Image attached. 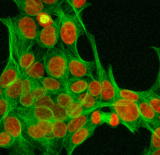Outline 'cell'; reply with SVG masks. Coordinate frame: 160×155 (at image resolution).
<instances>
[{"mask_svg":"<svg viewBox=\"0 0 160 155\" xmlns=\"http://www.w3.org/2000/svg\"><path fill=\"white\" fill-rule=\"evenodd\" d=\"M0 20L7 28L9 42L14 54L32 49L39 31L38 23L34 17L20 13L15 17H2Z\"/></svg>","mask_w":160,"mask_h":155,"instance_id":"cell-1","label":"cell"},{"mask_svg":"<svg viewBox=\"0 0 160 155\" xmlns=\"http://www.w3.org/2000/svg\"><path fill=\"white\" fill-rule=\"evenodd\" d=\"M53 13L56 17L59 24L60 42L66 49L77 56H80L78 48V39L84 32V23L77 14L64 10L60 5L54 9Z\"/></svg>","mask_w":160,"mask_h":155,"instance_id":"cell-2","label":"cell"},{"mask_svg":"<svg viewBox=\"0 0 160 155\" xmlns=\"http://www.w3.org/2000/svg\"><path fill=\"white\" fill-rule=\"evenodd\" d=\"M118 114L121 125L126 127L131 133L134 134L142 127L138 103L124 99L117 98L111 102L109 106Z\"/></svg>","mask_w":160,"mask_h":155,"instance_id":"cell-3","label":"cell"},{"mask_svg":"<svg viewBox=\"0 0 160 155\" xmlns=\"http://www.w3.org/2000/svg\"><path fill=\"white\" fill-rule=\"evenodd\" d=\"M44 59L47 75L54 77L67 83L70 78V74L67 51L64 45L60 42V45L57 47L48 50L44 56Z\"/></svg>","mask_w":160,"mask_h":155,"instance_id":"cell-4","label":"cell"},{"mask_svg":"<svg viewBox=\"0 0 160 155\" xmlns=\"http://www.w3.org/2000/svg\"><path fill=\"white\" fill-rule=\"evenodd\" d=\"M0 127L10 133L16 140V150L20 154H34V143L28 139L23 129V122L15 111L11 112L0 124Z\"/></svg>","mask_w":160,"mask_h":155,"instance_id":"cell-5","label":"cell"},{"mask_svg":"<svg viewBox=\"0 0 160 155\" xmlns=\"http://www.w3.org/2000/svg\"><path fill=\"white\" fill-rule=\"evenodd\" d=\"M84 32L87 35L88 39L89 41L91 47H92V53L94 56V61L95 64V70L97 73V78L99 80L102 86V93L100 96V100L104 102H113L117 100V96H116L115 90H114L113 85L111 81L110 78L109 76L108 72L105 70L104 67L102 66L100 59L99 55L98 52V47H97L96 40L92 33L88 31L87 28H84Z\"/></svg>","mask_w":160,"mask_h":155,"instance_id":"cell-6","label":"cell"},{"mask_svg":"<svg viewBox=\"0 0 160 155\" xmlns=\"http://www.w3.org/2000/svg\"><path fill=\"white\" fill-rule=\"evenodd\" d=\"M23 122V129L28 139L33 143L38 144L45 150V154H53L52 147L47 139L45 132L41 128L37 121L25 112L20 106L15 110Z\"/></svg>","mask_w":160,"mask_h":155,"instance_id":"cell-7","label":"cell"},{"mask_svg":"<svg viewBox=\"0 0 160 155\" xmlns=\"http://www.w3.org/2000/svg\"><path fill=\"white\" fill-rule=\"evenodd\" d=\"M67 57L70 77L91 78L93 76L94 69L95 68V61L85 60L81 56H77L69 51H67Z\"/></svg>","mask_w":160,"mask_h":155,"instance_id":"cell-8","label":"cell"},{"mask_svg":"<svg viewBox=\"0 0 160 155\" xmlns=\"http://www.w3.org/2000/svg\"><path fill=\"white\" fill-rule=\"evenodd\" d=\"M59 41V24L57 20H56L48 26L39 29L36 39V44L41 48L49 50L57 47Z\"/></svg>","mask_w":160,"mask_h":155,"instance_id":"cell-9","label":"cell"},{"mask_svg":"<svg viewBox=\"0 0 160 155\" xmlns=\"http://www.w3.org/2000/svg\"><path fill=\"white\" fill-rule=\"evenodd\" d=\"M97 127L88 123L85 126L68 135L64 144V149L67 155H72L78 147L90 139L95 133Z\"/></svg>","mask_w":160,"mask_h":155,"instance_id":"cell-10","label":"cell"},{"mask_svg":"<svg viewBox=\"0 0 160 155\" xmlns=\"http://www.w3.org/2000/svg\"><path fill=\"white\" fill-rule=\"evenodd\" d=\"M21 75L22 71L13 53L12 46L9 42V57L0 76V87L6 88L15 81Z\"/></svg>","mask_w":160,"mask_h":155,"instance_id":"cell-11","label":"cell"},{"mask_svg":"<svg viewBox=\"0 0 160 155\" xmlns=\"http://www.w3.org/2000/svg\"><path fill=\"white\" fill-rule=\"evenodd\" d=\"M138 103L142 119V127L146 128L151 132L160 121V115L145 100H142Z\"/></svg>","mask_w":160,"mask_h":155,"instance_id":"cell-12","label":"cell"},{"mask_svg":"<svg viewBox=\"0 0 160 155\" xmlns=\"http://www.w3.org/2000/svg\"><path fill=\"white\" fill-rule=\"evenodd\" d=\"M68 136V121H53L52 142L55 154L60 153L64 148L66 139Z\"/></svg>","mask_w":160,"mask_h":155,"instance_id":"cell-13","label":"cell"},{"mask_svg":"<svg viewBox=\"0 0 160 155\" xmlns=\"http://www.w3.org/2000/svg\"><path fill=\"white\" fill-rule=\"evenodd\" d=\"M108 74H109V76L110 78L111 81H112V85H113L117 99H124V100H131V101L136 102V103H138L143 100L145 91H135L131 90V89H123L118 85L117 81H116L115 76H114L113 68H112V66L111 64L108 67Z\"/></svg>","mask_w":160,"mask_h":155,"instance_id":"cell-14","label":"cell"},{"mask_svg":"<svg viewBox=\"0 0 160 155\" xmlns=\"http://www.w3.org/2000/svg\"><path fill=\"white\" fill-rule=\"evenodd\" d=\"M21 13L38 17L46 10L42 0H12Z\"/></svg>","mask_w":160,"mask_h":155,"instance_id":"cell-15","label":"cell"},{"mask_svg":"<svg viewBox=\"0 0 160 155\" xmlns=\"http://www.w3.org/2000/svg\"><path fill=\"white\" fill-rule=\"evenodd\" d=\"M0 92L4 94L12 103L16 108L19 106V100L23 94V81H22V75L13 81L6 86V88L0 87Z\"/></svg>","mask_w":160,"mask_h":155,"instance_id":"cell-16","label":"cell"},{"mask_svg":"<svg viewBox=\"0 0 160 155\" xmlns=\"http://www.w3.org/2000/svg\"><path fill=\"white\" fill-rule=\"evenodd\" d=\"M90 78H75L70 77L67 82V89L75 96L88 90Z\"/></svg>","mask_w":160,"mask_h":155,"instance_id":"cell-17","label":"cell"},{"mask_svg":"<svg viewBox=\"0 0 160 155\" xmlns=\"http://www.w3.org/2000/svg\"><path fill=\"white\" fill-rule=\"evenodd\" d=\"M42 85L46 89L51 95L58 93L63 89H67V83L54 77L46 75L40 80Z\"/></svg>","mask_w":160,"mask_h":155,"instance_id":"cell-18","label":"cell"},{"mask_svg":"<svg viewBox=\"0 0 160 155\" xmlns=\"http://www.w3.org/2000/svg\"><path fill=\"white\" fill-rule=\"evenodd\" d=\"M22 74L36 80H41L42 78L46 76L47 71L44 57H42V59H36L35 62L31 67L22 71Z\"/></svg>","mask_w":160,"mask_h":155,"instance_id":"cell-19","label":"cell"},{"mask_svg":"<svg viewBox=\"0 0 160 155\" xmlns=\"http://www.w3.org/2000/svg\"><path fill=\"white\" fill-rule=\"evenodd\" d=\"M22 108V107H21ZM23 111L31 115L33 118L38 121H54L52 111L51 108L43 106H34L30 109H23Z\"/></svg>","mask_w":160,"mask_h":155,"instance_id":"cell-20","label":"cell"},{"mask_svg":"<svg viewBox=\"0 0 160 155\" xmlns=\"http://www.w3.org/2000/svg\"><path fill=\"white\" fill-rule=\"evenodd\" d=\"M16 58L17 59L21 71H23L28 67H31L33 64L36 61V55L32 50V49L28 51L22 52V53H18L15 55Z\"/></svg>","mask_w":160,"mask_h":155,"instance_id":"cell-21","label":"cell"},{"mask_svg":"<svg viewBox=\"0 0 160 155\" xmlns=\"http://www.w3.org/2000/svg\"><path fill=\"white\" fill-rule=\"evenodd\" d=\"M92 113V112H91ZM91 113H86L81 115L77 116L68 120V135L80 128H83L88 123L89 116Z\"/></svg>","mask_w":160,"mask_h":155,"instance_id":"cell-22","label":"cell"},{"mask_svg":"<svg viewBox=\"0 0 160 155\" xmlns=\"http://www.w3.org/2000/svg\"><path fill=\"white\" fill-rule=\"evenodd\" d=\"M54 101L56 104L62 107L67 108L75 101V98L72 94L68 92L67 89H63L61 92L52 95Z\"/></svg>","mask_w":160,"mask_h":155,"instance_id":"cell-23","label":"cell"},{"mask_svg":"<svg viewBox=\"0 0 160 155\" xmlns=\"http://www.w3.org/2000/svg\"><path fill=\"white\" fill-rule=\"evenodd\" d=\"M16 110L10 100L3 93L0 92V124L4 121L5 118Z\"/></svg>","mask_w":160,"mask_h":155,"instance_id":"cell-24","label":"cell"},{"mask_svg":"<svg viewBox=\"0 0 160 155\" xmlns=\"http://www.w3.org/2000/svg\"><path fill=\"white\" fill-rule=\"evenodd\" d=\"M144 100L148 102L153 107V109L160 115V93L152 88L145 90Z\"/></svg>","mask_w":160,"mask_h":155,"instance_id":"cell-25","label":"cell"},{"mask_svg":"<svg viewBox=\"0 0 160 155\" xmlns=\"http://www.w3.org/2000/svg\"><path fill=\"white\" fill-rule=\"evenodd\" d=\"M160 147V121L151 132V139L148 148L145 149L143 154L150 155L152 151Z\"/></svg>","mask_w":160,"mask_h":155,"instance_id":"cell-26","label":"cell"},{"mask_svg":"<svg viewBox=\"0 0 160 155\" xmlns=\"http://www.w3.org/2000/svg\"><path fill=\"white\" fill-rule=\"evenodd\" d=\"M67 110L70 119L77 117V116L81 115L83 114H86V113H91L94 111V110L88 109L85 106H83L81 103L77 101V100H75L70 106H69L67 108Z\"/></svg>","mask_w":160,"mask_h":155,"instance_id":"cell-27","label":"cell"},{"mask_svg":"<svg viewBox=\"0 0 160 155\" xmlns=\"http://www.w3.org/2000/svg\"><path fill=\"white\" fill-rule=\"evenodd\" d=\"M102 114L104 124H106L111 128H116L121 124L118 114L112 110L110 111H102Z\"/></svg>","mask_w":160,"mask_h":155,"instance_id":"cell-28","label":"cell"},{"mask_svg":"<svg viewBox=\"0 0 160 155\" xmlns=\"http://www.w3.org/2000/svg\"><path fill=\"white\" fill-rule=\"evenodd\" d=\"M16 145V140L12 135L8 132L3 128L0 131V148L9 149L14 147Z\"/></svg>","mask_w":160,"mask_h":155,"instance_id":"cell-29","label":"cell"},{"mask_svg":"<svg viewBox=\"0 0 160 155\" xmlns=\"http://www.w3.org/2000/svg\"><path fill=\"white\" fill-rule=\"evenodd\" d=\"M87 91L91 95L100 100V96H101L102 93V86L98 78H95L94 75L91 77L90 80H89V84Z\"/></svg>","mask_w":160,"mask_h":155,"instance_id":"cell-30","label":"cell"},{"mask_svg":"<svg viewBox=\"0 0 160 155\" xmlns=\"http://www.w3.org/2000/svg\"><path fill=\"white\" fill-rule=\"evenodd\" d=\"M52 111L53 116H54V120L57 121H68L69 116L67 114V108L60 106L59 105L55 103L51 107Z\"/></svg>","mask_w":160,"mask_h":155,"instance_id":"cell-31","label":"cell"},{"mask_svg":"<svg viewBox=\"0 0 160 155\" xmlns=\"http://www.w3.org/2000/svg\"><path fill=\"white\" fill-rule=\"evenodd\" d=\"M35 100L31 92H23L19 100V106L23 109H30L34 106Z\"/></svg>","mask_w":160,"mask_h":155,"instance_id":"cell-32","label":"cell"},{"mask_svg":"<svg viewBox=\"0 0 160 155\" xmlns=\"http://www.w3.org/2000/svg\"><path fill=\"white\" fill-rule=\"evenodd\" d=\"M88 123L95 125L97 128L104 124L101 109H95L91 113L90 116H89Z\"/></svg>","mask_w":160,"mask_h":155,"instance_id":"cell-33","label":"cell"},{"mask_svg":"<svg viewBox=\"0 0 160 155\" xmlns=\"http://www.w3.org/2000/svg\"><path fill=\"white\" fill-rule=\"evenodd\" d=\"M90 5L87 3V0H73L72 9L73 12H74L80 19H81V13Z\"/></svg>","mask_w":160,"mask_h":155,"instance_id":"cell-34","label":"cell"},{"mask_svg":"<svg viewBox=\"0 0 160 155\" xmlns=\"http://www.w3.org/2000/svg\"><path fill=\"white\" fill-rule=\"evenodd\" d=\"M55 103H55L52 95L48 94V95L38 99V100H35V102H34V106H43L51 108Z\"/></svg>","mask_w":160,"mask_h":155,"instance_id":"cell-35","label":"cell"},{"mask_svg":"<svg viewBox=\"0 0 160 155\" xmlns=\"http://www.w3.org/2000/svg\"><path fill=\"white\" fill-rule=\"evenodd\" d=\"M31 94H32L33 97L34 98V100H37L38 99L42 98V97L48 95V92L42 85L40 81H38V83H37L35 86L33 88V89L31 90Z\"/></svg>","mask_w":160,"mask_h":155,"instance_id":"cell-36","label":"cell"},{"mask_svg":"<svg viewBox=\"0 0 160 155\" xmlns=\"http://www.w3.org/2000/svg\"><path fill=\"white\" fill-rule=\"evenodd\" d=\"M151 48L156 53L158 58V61H159V71H158V75L157 77H156V81L152 85L151 88H152L153 89H155V90L157 91V92H159L160 93V46H155V45H153Z\"/></svg>","mask_w":160,"mask_h":155,"instance_id":"cell-37","label":"cell"},{"mask_svg":"<svg viewBox=\"0 0 160 155\" xmlns=\"http://www.w3.org/2000/svg\"><path fill=\"white\" fill-rule=\"evenodd\" d=\"M60 0H42L46 7V10L53 12L54 9L59 5Z\"/></svg>","mask_w":160,"mask_h":155,"instance_id":"cell-38","label":"cell"},{"mask_svg":"<svg viewBox=\"0 0 160 155\" xmlns=\"http://www.w3.org/2000/svg\"><path fill=\"white\" fill-rule=\"evenodd\" d=\"M150 155H160V147L159 148L156 149L154 151L152 152V153H150Z\"/></svg>","mask_w":160,"mask_h":155,"instance_id":"cell-39","label":"cell"},{"mask_svg":"<svg viewBox=\"0 0 160 155\" xmlns=\"http://www.w3.org/2000/svg\"><path fill=\"white\" fill-rule=\"evenodd\" d=\"M63 1L65 2V3H67V4L68 5L71 9L73 8V0H63Z\"/></svg>","mask_w":160,"mask_h":155,"instance_id":"cell-40","label":"cell"}]
</instances>
